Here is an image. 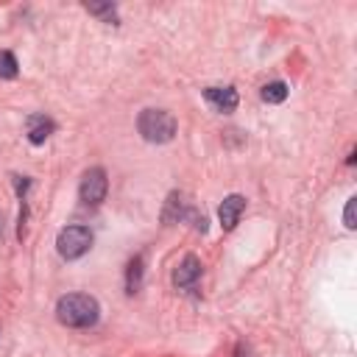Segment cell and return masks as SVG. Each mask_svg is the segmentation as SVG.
I'll use <instances>...</instances> for the list:
<instances>
[{
  "label": "cell",
  "instance_id": "277c9868",
  "mask_svg": "<svg viewBox=\"0 0 357 357\" xmlns=\"http://www.w3.org/2000/svg\"><path fill=\"white\" fill-rule=\"evenodd\" d=\"M109 192V178H106V170L103 167H89L81 178V187H78V195L86 206H98Z\"/></svg>",
  "mask_w": 357,
  "mask_h": 357
},
{
  "label": "cell",
  "instance_id": "7c38bea8",
  "mask_svg": "<svg viewBox=\"0 0 357 357\" xmlns=\"http://www.w3.org/2000/svg\"><path fill=\"white\" fill-rule=\"evenodd\" d=\"M17 59L11 50H0V78H14L17 75Z\"/></svg>",
  "mask_w": 357,
  "mask_h": 357
},
{
  "label": "cell",
  "instance_id": "52a82bcc",
  "mask_svg": "<svg viewBox=\"0 0 357 357\" xmlns=\"http://www.w3.org/2000/svg\"><path fill=\"white\" fill-rule=\"evenodd\" d=\"M243 212H245V198L243 195H226L223 201H220V206H218V218H220V226L226 229V231H231L237 223H240V218H243Z\"/></svg>",
  "mask_w": 357,
  "mask_h": 357
},
{
  "label": "cell",
  "instance_id": "5b68a950",
  "mask_svg": "<svg viewBox=\"0 0 357 357\" xmlns=\"http://www.w3.org/2000/svg\"><path fill=\"white\" fill-rule=\"evenodd\" d=\"M198 279H201V259L195 254H187L178 262V268L173 271V284L178 290H192L198 284Z\"/></svg>",
  "mask_w": 357,
  "mask_h": 357
},
{
  "label": "cell",
  "instance_id": "8992f818",
  "mask_svg": "<svg viewBox=\"0 0 357 357\" xmlns=\"http://www.w3.org/2000/svg\"><path fill=\"white\" fill-rule=\"evenodd\" d=\"M204 98H206V103H209L215 112H220V114L234 112L237 103H240L237 89H231V86H206V89H204Z\"/></svg>",
  "mask_w": 357,
  "mask_h": 357
},
{
  "label": "cell",
  "instance_id": "ba28073f",
  "mask_svg": "<svg viewBox=\"0 0 357 357\" xmlns=\"http://www.w3.org/2000/svg\"><path fill=\"white\" fill-rule=\"evenodd\" d=\"M53 120L50 117H45V114H31L28 117V139L33 142V145H42L50 134H53Z\"/></svg>",
  "mask_w": 357,
  "mask_h": 357
},
{
  "label": "cell",
  "instance_id": "9c48e42d",
  "mask_svg": "<svg viewBox=\"0 0 357 357\" xmlns=\"http://www.w3.org/2000/svg\"><path fill=\"white\" fill-rule=\"evenodd\" d=\"M142 273H145V257L137 254L131 262H128V271H126V290L128 293H137L142 287Z\"/></svg>",
  "mask_w": 357,
  "mask_h": 357
},
{
  "label": "cell",
  "instance_id": "4fadbf2b",
  "mask_svg": "<svg viewBox=\"0 0 357 357\" xmlns=\"http://www.w3.org/2000/svg\"><path fill=\"white\" fill-rule=\"evenodd\" d=\"M354 204H357V198H349L346 201V209H343V223H346V229H354L357 223H354Z\"/></svg>",
  "mask_w": 357,
  "mask_h": 357
},
{
  "label": "cell",
  "instance_id": "30bf717a",
  "mask_svg": "<svg viewBox=\"0 0 357 357\" xmlns=\"http://www.w3.org/2000/svg\"><path fill=\"white\" fill-rule=\"evenodd\" d=\"M287 92H290V89H287V84H284V81H271V84H265V86H262V92H259V95H262V100H265V103H282V100L287 98Z\"/></svg>",
  "mask_w": 357,
  "mask_h": 357
},
{
  "label": "cell",
  "instance_id": "7a4b0ae2",
  "mask_svg": "<svg viewBox=\"0 0 357 357\" xmlns=\"http://www.w3.org/2000/svg\"><path fill=\"white\" fill-rule=\"evenodd\" d=\"M137 128L148 142H170L176 137V117L165 109H145L137 117Z\"/></svg>",
  "mask_w": 357,
  "mask_h": 357
},
{
  "label": "cell",
  "instance_id": "5bb4252c",
  "mask_svg": "<svg viewBox=\"0 0 357 357\" xmlns=\"http://www.w3.org/2000/svg\"><path fill=\"white\" fill-rule=\"evenodd\" d=\"M237 357H251V349H248L245 343H240V346H237Z\"/></svg>",
  "mask_w": 357,
  "mask_h": 357
},
{
  "label": "cell",
  "instance_id": "6da1fadb",
  "mask_svg": "<svg viewBox=\"0 0 357 357\" xmlns=\"http://www.w3.org/2000/svg\"><path fill=\"white\" fill-rule=\"evenodd\" d=\"M100 315V307L92 296L86 293H67L59 298L56 304V318L64 324V326H73V329H86L98 321Z\"/></svg>",
  "mask_w": 357,
  "mask_h": 357
},
{
  "label": "cell",
  "instance_id": "3957f363",
  "mask_svg": "<svg viewBox=\"0 0 357 357\" xmlns=\"http://www.w3.org/2000/svg\"><path fill=\"white\" fill-rule=\"evenodd\" d=\"M89 245H92V231H89L86 226H81V223L64 226V229L59 231V237H56V248H59V254H61L64 259H78V257H84V254L89 251Z\"/></svg>",
  "mask_w": 357,
  "mask_h": 357
},
{
  "label": "cell",
  "instance_id": "8fae6325",
  "mask_svg": "<svg viewBox=\"0 0 357 357\" xmlns=\"http://www.w3.org/2000/svg\"><path fill=\"white\" fill-rule=\"evenodd\" d=\"M86 11L103 17L106 22H117V8L112 3H86Z\"/></svg>",
  "mask_w": 357,
  "mask_h": 357
}]
</instances>
